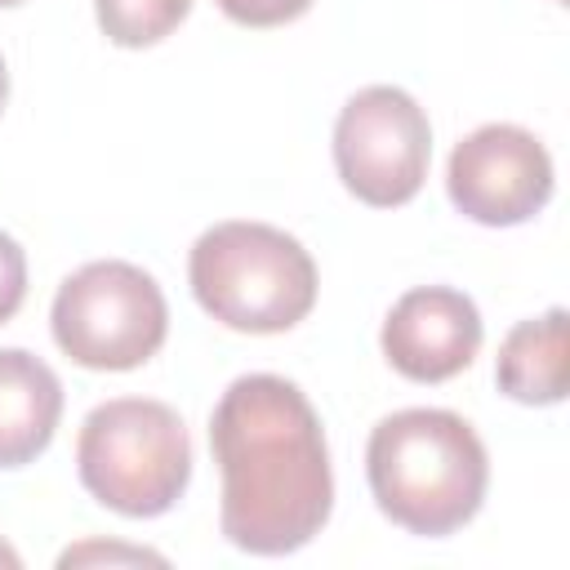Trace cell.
<instances>
[{
  "label": "cell",
  "mask_w": 570,
  "mask_h": 570,
  "mask_svg": "<svg viewBox=\"0 0 570 570\" xmlns=\"http://www.w3.org/2000/svg\"><path fill=\"white\" fill-rule=\"evenodd\" d=\"M365 476L387 521L441 539L476 517L490 459L468 419L450 410H396L370 432Z\"/></svg>",
  "instance_id": "2"
},
{
  "label": "cell",
  "mask_w": 570,
  "mask_h": 570,
  "mask_svg": "<svg viewBox=\"0 0 570 570\" xmlns=\"http://www.w3.org/2000/svg\"><path fill=\"white\" fill-rule=\"evenodd\" d=\"M4 4H22V0H0V9H4Z\"/></svg>",
  "instance_id": "17"
},
{
  "label": "cell",
  "mask_w": 570,
  "mask_h": 570,
  "mask_svg": "<svg viewBox=\"0 0 570 570\" xmlns=\"http://www.w3.org/2000/svg\"><path fill=\"white\" fill-rule=\"evenodd\" d=\"M0 566H9V570H13V566H18V552H13V548H9V543H0Z\"/></svg>",
  "instance_id": "15"
},
{
  "label": "cell",
  "mask_w": 570,
  "mask_h": 570,
  "mask_svg": "<svg viewBox=\"0 0 570 570\" xmlns=\"http://www.w3.org/2000/svg\"><path fill=\"white\" fill-rule=\"evenodd\" d=\"M240 27H281L312 9V0H214Z\"/></svg>",
  "instance_id": "12"
},
{
  "label": "cell",
  "mask_w": 570,
  "mask_h": 570,
  "mask_svg": "<svg viewBox=\"0 0 570 570\" xmlns=\"http://www.w3.org/2000/svg\"><path fill=\"white\" fill-rule=\"evenodd\" d=\"M80 485L120 517L169 512L191 481V441L165 401L116 396L85 414L76 436Z\"/></svg>",
  "instance_id": "4"
},
{
  "label": "cell",
  "mask_w": 570,
  "mask_h": 570,
  "mask_svg": "<svg viewBox=\"0 0 570 570\" xmlns=\"http://www.w3.org/2000/svg\"><path fill=\"white\" fill-rule=\"evenodd\" d=\"M379 343L396 374L414 383H445L472 365L481 347V312L450 285H419L392 303Z\"/></svg>",
  "instance_id": "8"
},
{
  "label": "cell",
  "mask_w": 570,
  "mask_h": 570,
  "mask_svg": "<svg viewBox=\"0 0 570 570\" xmlns=\"http://www.w3.org/2000/svg\"><path fill=\"white\" fill-rule=\"evenodd\" d=\"M196 303L240 334H281L316 303V263L281 227L218 223L200 232L187 258Z\"/></svg>",
  "instance_id": "3"
},
{
  "label": "cell",
  "mask_w": 570,
  "mask_h": 570,
  "mask_svg": "<svg viewBox=\"0 0 570 570\" xmlns=\"http://www.w3.org/2000/svg\"><path fill=\"white\" fill-rule=\"evenodd\" d=\"M62 419L58 374L22 347H0V468H22L53 441Z\"/></svg>",
  "instance_id": "9"
},
{
  "label": "cell",
  "mask_w": 570,
  "mask_h": 570,
  "mask_svg": "<svg viewBox=\"0 0 570 570\" xmlns=\"http://www.w3.org/2000/svg\"><path fill=\"white\" fill-rule=\"evenodd\" d=\"M80 561H151V566H160L165 557L142 552V548H107V543H85V548H71L58 557V566H80Z\"/></svg>",
  "instance_id": "14"
},
{
  "label": "cell",
  "mask_w": 570,
  "mask_h": 570,
  "mask_svg": "<svg viewBox=\"0 0 570 570\" xmlns=\"http://www.w3.org/2000/svg\"><path fill=\"white\" fill-rule=\"evenodd\" d=\"M53 343L85 370H138L169 330L160 285L120 258H98L71 272L53 294Z\"/></svg>",
  "instance_id": "5"
},
{
  "label": "cell",
  "mask_w": 570,
  "mask_h": 570,
  "mask_svg": "<svg viewBox=\"0 0 570 570\" xmlns=\"http://www.w3.org/2000/svg\"><path fill=\"white\" fill-rule=\"evenodd\" d=\"M27 298V254L13 236L0 232V325L22 307Z\"/></svg>",
  "instance_id": "13"
},
{
  "label": "cell",
  "mask_w": 570,
  "mask_h": 570,
  "mask_svg": "<svg viewBox=\"0 0 570 570\" xmlns=\"http://www.w3.org/2000/svg\"><path fill=\"white\" fill-rule=\"evenodd\" d=\"M445 191L472 223L517 227L548 205L552 156L521 125H481L450 151Z\"/></svg>",
  "instance_id": "7"
},
{
  "label": "cell",
  "mask_w": 570,
  "mask_h": 570,
  "mask_svg": "<svg viewBox=\"0 0 570 570\" xmlns=\"http://www.w3.org/2000/svg\"><path fill=\"white\" fill-rule=\"evenodd\" d=\"M570 330H566V307H552L534 321H521L508 330L499 343V392H508L521 405H557L566 396L570 379Z\"/></svg>",
  "instance_id": "10"
},
{
  "label": "cell",
  "mask_w": 570,
  "mask_h": 570,
  "mask_svg": "<svg viewBox=\"0 0 570 570\" xmlns=\"http://www.w3.org/2000/svg\"><path fill=\"white\" fill-rule=\"evenodd\" d=\"M432 160V125L423 107L396 85H370L352 94L334 120V165L343 187L392 209L419 196Z\"/></svg>",
  "instance_id": "6"
},
{
  "label": "cell",
  "mask_w": 570,
  "mask_h": 570,
  "mask_svg": "<svg viewBox=\"0 0 570 570\" xmlns=\"http://www.w3.org/2000/svg\"><path fill=\"white\" fill-rule=\"evenodd\" d=\"M4 98H9V71H4V58H0V107H4Z\"/></svg>",
  "instance_id": "16"
},
{
  "label": "cell",
  "mask_w": 570,
  "mask_h": 570,
  "mask_svg": "<svg viewBox=\"0 0 570 570\" xmlns=\"http://www.w3.org/2000/svg\"><path fill=\"white\" fill-rule=\"evenodd\" d=\"M223 472V534L240 552L285 557L321 534L334 508L325 428L281 374H240L209 419Z\"/></svg>",
  "instance_id": "1"
},
{
  "label": "cell",
  "mask_w": 570,
  "mask_h": 570,
  "mask_svg": "<svg viewBox=\"0 0 570 570\" xmlns=\"http://www.w3.org/2000/svg\"><path fill=\"white\" fill-rule=\"evenodd\" d=\"M191 0H94L98 27L120 49H142L165 40L183 18Z\"/></svg>",
  "instance_id": "11"
}]
</instances>
